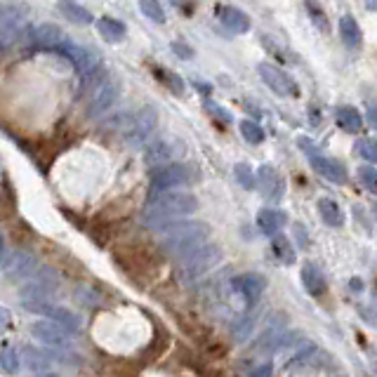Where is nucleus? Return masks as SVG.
Segmentation results:
<instances>
[{"mask_svg": "<svg viewBox=\"0 0 377 377\" xmlns=\"http://www.w3.org/2000/svg\"><path fill=\"white\" fill-rule=\"evenodd\" d=\"M375 375H377V366H375Z\"/></svg>", "mask_w": 377, "mask_h": 377, "instance_id": "obj_44", "label": "nucleus"}, {"mask_svg": "<svg viewBox=\"0 0 377 377\" xmlns=\"http://www.w3.org/2000/svg\"><path fill=\"white\" fill-rule=\"evenodd\" d=\"M375 212H377V205H375Z\"/></svg>", "mask_w": 377, "mask_h": 377, "instance_id": "obj_45", "label": "nucleus"}, {"mask_svg": "<svg viewBox=\"0 0 377 377\" xmlns=\"http://www.w3.org/2000/svg\"><path fill=\"white\" fill-rule=\"evenodd\" d=\"M19 366H22V354L17 349H0V368L5 370L8 375H17L19 373Z\"/></svg>", "mask_w": 377, "mask_h": 377, "instance_id": "obj_29", "label": "nucleus"}, {"mask_svg": "<svg viewBox=\"0 0 377 377\" xmlns=\"http://www.w3.org/2000/svg\"><path fill=\"white\" fill-rule=\"evenodd\" d=\"M172 50H179L177 55L181 57V60H188V57H191V50L184 48V45H179V43H174V45H172Z\"/></svg>", "mask_w": 377, "mask_h": 377, "instance_id": "obj_40", "label": "nucleus"}, {"mask_svg": "<svg viewBox=\"0 0 377 377\" xmlns=\"http://www.w3.org/2000/svg\"><path fill=\"white\" fill-rule=\"evenodd\" d=\"M309 160H311V167H314L321 177L335 181V184H347L349 174H347V167H344L340 160L328 158V156H318V153L309 156Z\"/></svg>", "mask_w": 377, "mask_h": 377, "instance_id": "obj_15", "label": "nucleus"}, {"mask_svg": "<svg viewBox=\"0 0 377 377\" xmlns=\"http://www.w3.org/2000/svg\"><path fill=\"white\" fill-rule=\"evenodd\" d=\"M60 12L69 19V22L81 24V26L95 22L92 15H90L85 8H81V5H76V3H71V0H62V3H60Z\"/></svg>", "mask_w": 377, "mask_h": 377, "instance_id": "obj_26", "label": "nucleus"}, {"mask_svg": "<svg viewBox=\"0 0 377 377\" xmlns=\"http://www.w3.org/2000/svg\"><path fill=\"white\" fill-rule=\"evenodd\" d=\"M271 250H274V255L281 259L283 264H295V248H292V243L285 236H274V240H271Z\"/></svg>", "mask_w": 377, "mask_h": 377, "instance_id": "obj_28", "label": "nucleus"}, {"mask_svg": "<svg viewBox=\"0 0 377 377\" xmlns=\"http://www.w3.org/2000/svg\"><path fill=\"white\" fill-rule=\"evenodd\" d=\"M205 109L210 111V116H214V118H219L222 123H231V116L222 111V107L219 104H214V102H205Z\"/></svg>", "mask_w": 377, "mask_h": 377, "instance_id": "obj_36", "label": "nucleus"}, {"mask_svg": "<svg viewBox=\"0 0 377 377\" xmlns=\"http://www.w3.org/2000/svg\"><path fill=\"white\" fill-rule=\"evenodd\" d=\"M31 41L43 50H60L62 43L67 41V36H64V31L57 24L45 22L38 24L36 29H31Z\"/></svg>", "mask_w": 377, "mask_h": 377, "instance_id": "obj_16", "label": "nucleus"}, {"mask_svg": "<svg viewBox=\"0 0 377 377\" xmlns=\"http://www.w3.org/2000/svg\"><path fill=\"white\" fill-rule=\"evenodd\" d=\"M335 121H337V128L344 130V132H349V135L361 132V128H363L361 114L356 111L354 107H340L335 111Z\"/></svg>", "mask_w": 377, "mask_h": 377, "instance_id": "obj_23", "label": "nucleus"}, {"mask_svg": "<svg viewBox=\"0 0 377 377\" xmlns=\"http://www.w3.org/2000/svg\"><path fill=\"white\" fill-rule=\"evenodd\" d=\"M36 271H38V262L31 255H26V252H17L5 264V274H8L10 281H24V278L34 276Z\"/></svg>", "mask_w": 377, "mask_h": 377, "instance_id": "obj_18", "label": "nucleus"}, {"mask_svg": "<svg viewBox=\"0 0 377 377\" xmlns=\"http://www.w3.org/2000/svg\"><path fill=\"white\" fill-rule=\"evenodd\" d=\"M318 214H321L323 222H326L328 226H333V229H340V226L344 224L342 207L337 205L333 198H321V200H318Z\"/></svg>", "mask_w": 377, "mask_h": 377, "instance_id": "obj_24", "label": "nucleus"}, {"mask_svg": "<svg viewBox=\"0 0 377 377\" xmlns=\"http://www.w3.org/2000/svg\"><path fill=\"white\" fill-rule=\"evenodd\" d=\"M31 335H34L38 342L48 344V347H60V349L69 347V333L55 321H36L34 326H31Z\"/></svg>", "mask_w": 377, "mask_h": 377, "instance_id": "obj_14", "label": "nucleus"}, {"mask_svg": "<svg viewBox=\"0 0 377 377\" xmlns=\"http://www.w3.org/2000/svg\"><path fill=\"white\" fill-rule=\"evenodd\" d=\"M240 135H243V139L250 142V144H262V142H264V130L259 128L255 121H243V123H240Z\"/></svg>", "mask_w": 377, "mask_h": 377, "instance_id": "obj_32", "label": "nucleus"}, {"mask_svg": "<svg viewBox=\"0 0 377 377\" xmlns=\"http://www.w3.org/2000/svg\"><path fill=\"white\" fill-rule=\"evenodd\" d=\"M368 116H370V121H373V125L377 128V104H375V107H370Z\"/></svg>", "mask_w": 377, "mask_h": 377, "instance_id": "obj_41", "label": "nucleus"}, {"mask_svg": "<svg viewBox=\"0 0 377 377\" xmlns=\"http://www.w3.org/2000/svg\"><path fill=\"white\" fill-rule=\"evenodd\" d=\"M285 224H288V214L283 210H276V207H262V210L257 212V226H259V231L266 233V236H276Z\"/></svg>", "mask_w": 377, "mask_h": 377, "instance_id": "obj_19", "label": "nucleus"}, {"mask_svg": "<svg viewBox=\"0 0 377 377\" xmlns=\"http://www.w3.org/2000/svg\"><path fill=\"white\" fill-rule=\"evenodd\" d=\"M24 8L10 5V8L0 10V48H8L15 41H19V31L24 22Z\"/></svg>", "mask_w": 377, "mask_h": 377, "instance_id": "obj_12", "label": "nucleus"}, {"mask_svg": "<svg viewBox=\"0 0 377 377\" xmlns=\"http://www.w3.org/2000/svg\"><path fill=\"white\" fill-rule=\"evenodd\" d=\"M118 95H121L118 81L111 78V76H107L100 85L90 92V102H88V116H90V118H100V116H104L107 111H111L114 104L118 102Z\"/></svg>", "mask_w": 377, "mask_h": 377, "instance_id": "obj_7", "label": "nucleus"}, {"mask_svg": "<svg viewBox=\"0 0 377 377\" xmlns=\"http://www.w3.org/2000/svg\"><path fill=\"white\" fill-rule=\"evenodd\" d=\"M36 377H57V375H52V373H38Z\"/></svg>", "mask_w": 377, "mask_h": 377, "instance_id": "obj_43", "label": "nucleus"}, {"mask_svg": "<svg viewBox=\"0 0 377 377\" xmlns=\"http://www.w3.org/2000/svg\"><path fill=\"white\" fill-rule=\"evenodd\" d=\"M50 318H52L55 323H60V326L67 330V333H78V330H81V316L74 314L71 309L55 307V309H52Z\"/></svg>", "mask_w": 377, "mask_h": 377, "instance_id": "obj_27", "label": "nucleus"}, {"mask_svg": "<svg viewBox=\"0 0 377 377\" xmlns=\"http://www.w3.org/2000/svg\"><path fill=\"white\" fill-rule=\"evenodd\" d=\"M62 57H67V60L71 62V67H74L78 74H81V78H85L90 74H95L97 69H100V60H97V55L92 50L83 48V45L78 43H71V41H64L62 48L57 50Z\"/></svg>", "mask_w": 377, "mask_h": 377, "instance_id": "obj_10", "label": "nucleus"}, {"mask_svg": "<svg viewBox=\"0 0 377 377\" xmlns=\"http://www.w3.org/2000/svg\"><path fill=\"white\" fill-rule=\"evenodd\" d=\"M111 125H121L128 146H142L146 144V139L151 137L153 130L158 128V111H156L153 107H144L132 116H123L118 121H111L109 128Z\"/></svg>", "mask_w": 377, "mask_h": 377, "instance_id": "obj_3", "label": "nucleus"}, {"mask_svg": "<svg viewBox=\"0 0 377 377\" xmlns=\"http://www.w3.org/2000/svg\"><path fill=\"white\" fill-rule=\"evenodd\" d=\"M19 295H22V304L26 311H31V314H41V316H50L52 309H55V304H52V292L45 288L41 281H31L26 283L22 290H19Z\"/></svg>", "mask_w": 377, "mask_h": 377, "instance_id": "obj_8", "label": "nucleus"}, {"mask_svg": "<svg viewBox=\"0 0 377 377\" xmlns=\"http://www.w3.org/2000/svg\"><path fill=\"white\" fill-rule=\"evenodd\" d=\"M160 233H163L160 245H163V250L174 259L186 257L188 252L200 248V245L207 243V238H210V229H207V224L205 222H191V219H177V222H172Z\"/></svg>", "mask_w": 377, "mask_h": 377, "instance_id": "obj_2", "label": "nucleus"}, {"mask_svg": "<svg viewBox=\"0 0 377 377\" xmlns=\"http://www.w3.org/2000/svg\"><path fill=\"white\" fill-rule=\"evenodd\" d=\"M359 177H361V184L368 188V191H377V172L373 170L370 165H363L359 170Z\"/></svg>", "mask_w": 377, "mask_h": 377, "instance_id": "obj_35", "label": "nucleus"}, {"mask_svg": "<svg viewBox=\"0 0 377 377\" xmlns=\"http://www.w3.org/2000/svg\"><path fill=\"white\" fill-rule=\"evenodd\" d=\"M5 255V238H3V233H0V259H3Z\"/></svg>", "mask_w": 377, "mask_h": 377, "instance_id": "obj_42", "label": "nucleus"}, {"mask_svg": "<svg viewBox=\"0 0 377 377\" xmlns=\"http://www.w3.org/2000/svg\"><path fill=\"white\" fill-rule=\"evenodd\" d=\"M153 76H158L160 81H163L165 85L172 90V92H177V95L184 92V83H181L179 76H174V74H170V71H165V69H160V67L153 69Z\"/></svg>", "mask_w": 377, "mask_h": 377, "instance_id": "obj_33", "label": "nucleus"}, {"mask_svg": "<svg viewBox=\"0 0 377 377\" xmlns=\"http://www.w3.org/2000/svg\"><path fill=\"white\" fill-rule=\"evenodd\" d=\"M198 210V198L193 193L167 188V191H153L144 210V226L153 231H163L172 222L186 217V214Z\"/></svg>", "mask_w": 377, "mask_h": 377, "instance_id": "obj_1", "label": "nucleus"}, {"mask_svg": "<svg viewBox=\"0 0 377 377\" xmlns=\"http://www.w3.org/2000/svg\"><path fill=\"white\" fill-rule=\"evenodd\" d=\"M257 71H259V78L264 81V85L274 95H278V97H295L297 95V83L292 81L283 69H278L276 64L262 62L257 67Z\"/></svg>", "mask_w": 377, "mask_h": 377, "instance_id": "obj_9", "label": "nucleus"}, {"mask_svg": "<svg viewBox=\"0 0 377 377\" xmlns=\"http://www.w3.org/2000/svg\"><path fill=\"white\" fill-rule=\"evenodd\" d=\"M0 50H3V48H0ZM0 55H3V52H0Z\"/></svg>", "mask_w": 377, "mask_h": 377, "instance_id": "obj_46", "label": "nucleus"}, {"mask_svg": "<svg viewBox=\"0 0 377 377\" xmlns=\"http://www.w3.org/2000/svg\"><path fill=\"white\" fill-rule=\"evenodd\" d=\"M302 285H304V290L309 292L311 297H321L323 292L328 290V283H326V276H323V271L318 269L316 264H311L307 262L302 266Z\"/></svg>", "mask_w": 377, "mask_h": 377, "instance_id": "obj_20", "label": "nucleus"}, {"mask_svg": "<svg viewBox=\"0 0 377 377\" xmlns=\"http://www.w3.org/2000/svg\"><path fill=\"white\" fill-rule=\"evenodd\" d=\"M184 153H186V144L179 137H160L146 146L144 160H146V165L160 167L167 163H177Z\"/></svg>", "mask_w": 377, "mask_h": 377, "instance_id": "obj_6", "label": "nucleus"}, {"mask_svg": "<svg viewBox=\"0 0 377 377\" xmlns=\"http://www.w3.org/2000/svg\"><path fill=\"white\" fill-rule=\"evenodd\" d=\"M200 179L198 167L186 165V163H167L160 165L158 170L151 174V188L153 191H167V188H179V186H188L193 181Z\"/></svg>", "mask_w": 377, "mask_h": 377, "instance_id": "obj_5", "label": "nucleus"}, {"mask_svg": "<svg viewBox=\"0 0 377 377\" xmlns=\"http://www.w3.org/2000/svg\"><path fill=\"white\" fill-rule=\"evenodd\" d=\"M356 151L363 160H368V163H377V139L373 137H366L361 139L359 144H356Z\"/></svg>", "mask_w": 377, "mask_h": 377, "instance_id": "obj_34", "label": "nucleus"}, {"mask_svg": "<svg viewBox=\"0 0 377 377\" xmlns=\"http://www.w3.org/2000/svg\"><path fill=\"white\" fill-rule=\"evenodd\" d=\"M274 375V363L271 361H266V363H262L259 368H255L252 373L248 375V377H271Z\"/></svg>", "mask_w": 377, "mask_h": 377, "instance_id": "obj_37", "label": "nucleus"}, {"mask_svg": "<svg viewBox=\"0 0 377 377\" xmlns=\"http://www.w3.org/2000/svg\"><path fill=\"white\" fill-rule=\"evenodd\" d=\"M257 188L269 203H278L283 198V177L274 165H262L257 170Z\"/></svg>", "mask_w": 377, "mask_h": 377, "instance_id": "obj_13", "label": "nucleus"}, {"mask_svg": "<svg viewBox=\"0 0 377 377\" xmlns=\"http://www.w3.org/2000/svg\"><path fill=\"white\" fill-rule=\"evenodd\" d=\"M50 359H52V354H48V352H41V349H36V347H24L22 349V361L29 366L31 370H38V373H43V370H48V366H50Z\"/></svg>", "mask_w": 377, "mask_h": 377, "instance_id": "obj_25", "label": "nucleus"}, {"mask_svg": "<svg viewBox=\"0 0 377 377\" xmlns=\"http://www.w3.org/2000/svg\"><path fill=\"white\" fill-rule=\"evenodd\" d=\"M297 144H300V149L304 153H309V156L316 153V144L311 139H307V137H297Z\"/></svg>", "mask_w": 377, "mask_h": 377, "instance_id": "obj_38", "label": "nucleus"}, {"mask_svg": "<svg viewBox=\"0 0 377 377\" xmlns=\"http://www.w3.org/2000/svg\"><path fill=\"white\" fill-rule=\"evenodd\" d=\"M139 10L146 19H151L156 24H165V10L158 0H139Z\"/></svg>", "mask_w": 377, "mask_h": 377, "instance_id": "obj_30", "label": "nucleus"}, {"mask_svg": "<svg viewBox=\"0 0 377 377\" xmlns=\"http://www.w3.org/2000/svg\"><path fill=\"white\" fill-rule=\"evenodd\" d=\"M231 290L243 300L245 307H255V304L262 300L266 281L259 274H240L231 278Z\"/></svg>", "mask_w": 377, "mask_h": 377, "instance_id": "obj_11", "label": "nucleus"}, {"mask_svg": "<svg viewBox=\"0 0 377 377\" xmlns=\"http://www.w3.org/2000/svg\"><path fill=\"white\" fill-rule=\"evenodd\" d=\"M219 259H222V250H219V245L203 243L200 248H196L193 252H188L186 257L179 259L181 278H184V281H196V278H200L210 269H214V266L219 264Z\"/></svg>", "mask_w": 377, "mask_h": 377, "instance_id": "obj_4", "label": "nucleus"}, {"mask_svg": "<svg viewBox=\"0 0 377 377\" xmlns=\"http://www.w3.org/2000/svg\"><path fill=\"white\" fill-rule=\"evenodd\" d=\"M340 38H342V43L347 45L349 50H359L361 48L363 34H361L359 24H356V19L352 15H344L340 19Z\"/></svg>", "mask_w": 377, "mask_h": 377, "instance_id": "obj_22", "label": "nucleus"}, {"mask_svg": "<svg viewBox=\"0 0 377 377\" xmlns=\"http://www.w3.org/2000/svg\"><path fill=\"white\" fill-rule=\"evenodd\" d=\"M233 174H236V181L245 188V191H252V188H257V174L250 170V165L238 163L236 167H233Z\"/></svg>", "mask_w": 377, "mask_h": 377, "instance_id": "obj_31", "label": "nucleus"}, {"mask_svg": "<svg viewBox=\"0 0 377 377\" xmlns=\"http://www.w3.org/2000/svg\"><path fill=\"white\" fill-rule=\"evenodd\" d=\"M217 17L224 24V29H229L231 34H248L250 31V19L240 8L233 5H217Z\"/></svg>", "mask_w": 377, "mask_h": 377, "instance_id": "obj_17", "label": "nucleus"}, {"mask_svg": "<svg viewBox=\"0 0 377 377\" xmlns=\"http://www.w3.org/2000/svg\"><path fill=\"white\" fill-rule=\"evenodd\" d=\"M10 323H12V316H10V311L5 309V307H0V333H3L5 328H10Z\"/></svg>", "mask_w": 377, "mask_h": 377, "instance_id": "obj_39", "label": "nucleus"}, {"mask_svg": "<svg viewBox=\"0 0 377 377\" xmlns=\"http://www.w3.org/2000/svg\"><path fill=\"white\" fill-rule=\"evenodd\" d=\"M97 31H100V36L104 38L107 43H121V41H125V34H128V29H125V24L118 22V19H114V17H102V19H97Z\"/></svg>", "mask_w": 377, "mask_h": 377, "instance_id": "obj_21", "label": "nucleus"}]
</instances>
